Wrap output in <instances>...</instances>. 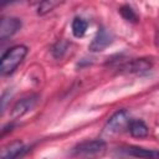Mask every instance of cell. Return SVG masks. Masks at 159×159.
<instances>
[{"label":"cell","mask_w":159,"mask_h":159,"mask_svg":"<svg viewBox=\"0 0 159 159\" xmlns=\"http://www.w3.org/2000/svg\"><path fill=\"white\" fill-rule=\"evenodd\" d=\"M107 152V144L102 139L84 140L73 148V155L80 159H99Z\"/></svg>","instance_id":"6da1fadb"},{"label":"cell","mask_w":159,"mask_h":159,"mask_svg":"<svg viewBox=\"0 0 159 159\" xmlns=\"http://www.w3.org/2000/svg\"><path fill=\"white\" fill-rule=\"evenodd\" d=\"M26 55H27V47L24 45H16L9 48L1 57V65H0L1 73L2 75L12 73L15 68L22 62Z\"/></svg>","instance_id":"7a4b0ae2"},{"label":"cell","mask_w":159,"mask_h":159,"mask_svg":"<svg viewBox=\"0 0 159 159\" xmlns=\"http://www.w3.org/2000/svg\"><path fill=\"white\" fill-rule=\"evenodd\" d=\"M129 123H130V120L128 118L127 112L125 111H119L108 119V122L104 127V133L107 135L118 134V133L123 132V129L125 127H129Z\"/></svg>","instance_id":"3957f363"},{"label":"cell","mask_w":159,"mask_h":159,"mask_svg":"<svg viewBox=\"0 0 159 159\" xmlns=\"http://www.w3.org/2000/svg\"><path fill=\"white\" fill-rule=\"evenodd\" d=\"M21 27V21L17 17H11V16H5L1 19L0 22V39L6 40L11 37L14 34L17 32Z\"/></svg>","instance_id":"277c9868"},{"label":"cell","mask_w":159,"mask_h":159,"mask_svg":"<svg viewBox=\"0 0 159 159\" xmlns=\"http://www.w3.org/2000/svg\"><path fill=\"white\" fill-rule=\"evenodd\" d=\"M36 102H37V96H30L17 101L16 104L12 107V112H11L12 118H20L24 114H26L29 111H31L35 107Z\"/></svg>","instance_id":"5b68a950"},{"label":"cell","mask_w":159,"mask_h":159,"mask_svg":"<svg viewBox=\"0 0 159 159\" xmlns=\"http://www.w3.org/2000/svg\"><path fill=\"white\" fill-rule=\"evenodd\" d=\"M112 42V35L106 29H99L97 35L93 37L92 42L89 43V50L93 52L103 51L109 43Z\"/></svg>","instance_id":"8992f818"},{"label":"cell","mask_w":159,"mask_h":159,"mask_svg":"<svg viewBox=\"0 0 159 159\" xmlns=\"http://www.w3.org/2000/svg\"><path fill=\"white\" fill-rule=\"evenodd\" d=\"M127 154L139 158V159H159V150L155 149H148L138 145H129L125 148Z\"/></svg>","instance_id":"52a82bcc"},{"label":"cell","mask_w":159,"mask_h":159,"mask_svg":"<svg viewBox=\"0 0 159 159\" xmlns=\"http://www.w3.org/2000/svg\"><path fill=\"white\" fill-rule=\"evenodd\" d=\"M22 150H24V143L22 142H20V140L11 142L1 149L0 159H16Z\"/></svg>","instance_id":"ba28073f"},{"label":"cell","mask_w":159,"mask_h":159,"mask_svg":"<svg viewBox=\"0 0 159 159\" xmlns=\"http://www.w3.org/2000/svg\"><path fill=\"white\" fill-rule=\"evenodd\" d=\"M128 129H129V133L135 138H144L149 133V129H148L147 124L140 119L130 120Z\"/></svg>","instance_id":"9c48e42d"},{"label":"cell","mask_w":159,"mask_h":159,"mask_svg":"<svg viewBox=\"0 0 159 159\" xmlns=\"http://www.w3.org/2000/svg\"><path fill=\"white\" fill-rule=\"evenodd\" d=\"M149 68H150V63L145 60H134L123 67V70H125L127 72H130V73L144 72V71H148Z\"/></svg>","instance_id":"30bf717a"},{"label":"cell","mask_w":159,"mask_h":159,"mask_svg":"<svg viewBox=\"0 0 159 159\" xmlns=\"http://www.w3.org/2000/svg\"><path fill=\"white\" fill-rule=\"evenodd\" d=\"M87 31V22L82 17H76L72 21V34L76 37H82Z\"/></svg>","instance_id":"8fae6325"},{"label":"cell","mask_w":159,"mask_h":159,"mask_svg":"<svg viewBox=\"0 0 159 159\" xmlns=\"http://www.w3.org/2000/svg\"><path fill=\"white\" fill-rule=\"evenodd\" d=\"M57 5H60L58 1H52V0H46V1H42L40 5H39V10H37V14L40 15H45L47 12H50L51 10H53Z\"/></svg>","instance_id":"7c38bea8"},{"label":"cell","mask_w":159,"mask_h":159,"mask_svg":"<svg viewBox=\"0 0 159 159\" xmlns=\"http://www.w3.org/2000/svg\"><path fill=\"white\" fill-rule=\"evenodd\" d=\"M119 12H120V15L127 20V21H130V22H135L137 20H138V16H137V14L134 12V10L130 7V6H128V5H124V6H122L120 9H119Z\"/></svg>","instance_id":"4fadbf2b"}]
</instances>
